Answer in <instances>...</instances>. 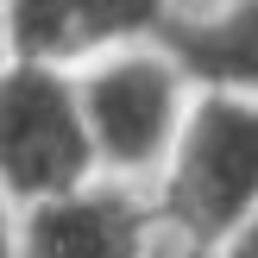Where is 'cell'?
I'll list each match as a JSON object with an SVG mask.
<instances>
[{
    "mask_svg": "<svg viewBox=\"0 0 258 258\" xmlns=\"http://www.w3.org/2000/svg\"><path fill=\"white\" fill-rule=\"evenodd\" d=\"M19 221H25V208L0 189V258H19Z\"/></svg>",
    "mask_w": 258,
    "mask_h": 258,
    "instance_id": "52a82bcc",
    "label": "cell"
},
{
    "mask_svg": "<svg viewBox=\"0 0 258 258\" xmlns=\"http://www.w3.org/2000/svg\"><path fill=\"white\" fill-rule=\"evenodd\" d=\"M158 19V0H7V32L32 63L133 38Z\"/></svg>",
    "mask_w": 258,
    "mask_h": 258,
    "instance_id": "5b68a950",
    "label": "cell"
},
{
    "mask_svg": "<svg viewBox=\"0 0 258 258\" xmlns=\"http://www.w3.org/2000/svg\"><path fill=\"white\" fill-rule=\"evenodd\" d=\"M221 258H258V214H252L246 227H239L233 239H227V252H221Z\"/></svg>",
    "mask_w": 258,
    "mask_h": 258,
    "instance_id": "ba28073f",
    "label": "cell"
},
{
    "mask_svg": "<svg viewBox=\"0 0 258 258\" xmlns=\"http://www.w3.org/2000/svg\"><path fill=\"white\" fill-rule=\"evenodd\" d=\"M164 258H214V252H196V246H170Z\"/></svg>",
    "mask_w": 258,
    "mask_h": 258,
    "instance_id": "9c48e42d",
    "label": "cell"
},
{
    "mask_svg": "<svg viewBox=\"0 0 258 258\" xmlns=\"http://www.w3.org/2000/svg\"><path fill=\"white\" fill-rule=\"evenodd\" d=\"M95 139L82 113V82H63L50 63L0 70V189L19 208L88 183Z\"/></svg>",
    "mask_w": 258,
    "mask_h": 258,
    "instance_id": "7a4b0ae2",
    "label": "cell"
},
{
    "mask_svg": "<svg viewBox=\"0 0 258 258\" xmlns=\"http://www.w3.org/2000/svg\"><path fill=\"white\" fill-rule=\"evenodd\" d=\"M176 57L208 82L252 95L258 88V0H221L208 13H189L176 32Z\"/></svg>",
    "mask_w": 258,
    "mask_h": 258,
    "instance_id": "8992f818",
    "label": "cell"
},
{
    "mask_svg": "<svg viewBox=\"0 0 258 258\" xmlns=\"http://www.w3.org/2000/svg\"><path fill=\"white\" fill-rule=\"evenodd\" d=\"M0 19H7V0H0Z\"/></svg>",
    "mask_w": 258,
    "mask_h": 258,
    "instance_id": "30bf717a",
    "label": "cell"
},
{
    "mask_svg": "<svg viewBox=\"0 0 258 258\" xmlns=\"http://www.w3.org/2000/svg\"><path fill=\"white\" fill-rule=\"evenodd\" d=\"M158 214L176 246H196L214 258L258 214V101L252 95L221 88L189 107V126L164 164Z\"/></svg>",
    "mask_w": 258,
    "mask_h": 258,
    "instance_id": "6da1fadb",
    "label": "cell"
},
{
    "mask_svg": "<svg viewBox=\"0 0 258 258\" xmlns=\"http://www.w3.org/2000/svg\"><path fill=\"white\" fill-rule=\"evenodd\" d=\"M82 113H88V139H95V164L107 176H120V183L164 176V164L189 126L183 70L170 57H151V50L101 57L82 76Z\"/></svg>",
    "mask_w": 258,
    "mask_h": 258,
    "instance_id": "3957f363",
    "label": "cell"
},
{
    "mask_svg": "<svg viewBox=\"0 0 258 258\" xmlns=\"http://www.w3.org/2000/svg\"><path fill=\"white\" fill-rule=\"evenodd\" d=\"M176 239L164 227L158 202H145L120 176L44 196L19 221V258H164Z\"/></svg>",
    "mask_w": 258,
    "mask_h": 258,
    "instance_id": "277c9868",
    "label": "cell"
}]
</instances>
